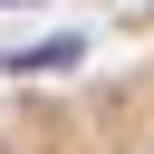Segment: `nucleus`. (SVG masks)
<instances>
[{
  "mask_svg": "<svg viewBox=\"0 0 154 154\" xmlns=\"http://www.w3.org/2000/svg\"><path fill=\"white\" fill-rule=\"evenodd\" d=\"M0 154H154V58L125 77L0 96Z\"/></svg>",
  "mask_w": 154,
  "mask_h": 154,
  "instance_id": "nucleus-1",
  "label": "nucleus"
}]
</instances>
